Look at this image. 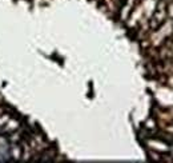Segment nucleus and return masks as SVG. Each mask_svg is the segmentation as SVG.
<instances>
[{
	"mask_svg": "<svg viewBox=\"0 0 173 163\" xmlns=\"http://www.w3.org/2000/svg\"><path fill=\"white\" fill-rule=\"evenodd\" d=\"M167 13H168V9H167V3L165 2H161L159 6H157L156 11H154L152 19H150V27L153 29L159 28L161 24L165 21L167 19Z\"/></svg>",
	"mask_w": 173,
	"mask_h": 163,
	"instance_id": "nucleus-1",
	"label": "nucleus"
}]
</instances>
